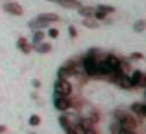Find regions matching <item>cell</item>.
Returning <instances> with one entry per match:
<instances>
[{
  "instance_id": "16",
  "label": "cell",
  "mask_w": 146,
  "mask_h": 134,
  "mask_svg": "<svg viewBox=\"0 0 146 134\" xmlns=\"http://www.w3.org/2000/svg\"><path fill=\"white\" fill-rule=\"evenodd\" d=\"M42 40H44V33H42L41 30L35 32V35H33V44H35V46H38L39 43H42Z\"/></svg>"
},
{
  "instance_id": "33",
  "label": "cell",
  "mask_w": 146,
  "mask_h": 134,
  "mask_svg": "<svg viewBox=\"0 0 146 134\" xmlns=\"http://www.w3.org/2000/svg\"><path fill=\"white\" fill-rule=\"evenodd\" d=\"M145 96H146V92H145Z\"/></svg>"
},
{
  "instance_id": "5",
  "label": "cell",
  "mask_w": 146,
  "mask_h": 134,
  "mask_svg": "<svg viewBox=\"0 0 146 134\" xmlns=\"http://www.w3.org/2000/svg\"><path fill=\"white\" fill-rule=\"evenodd\" d=\"M105 62H107L108 68L111 70V73H115L116 70H123V63H121V60L116 55H108V57L105 58Z\"/></svg>"
},
{
  "instance_id": "25",
  "label": "cell",
  "mask_w": 146,
  "mask_h": 134,
  "mask_svg": "<svg viewBox=\"0 0 146 134\" xmlns=\"http://www.w3.org/2000/svg\"><path fill=\"white\" fill-rule=\"evenodd\" d=\"M94 16H96V19H105V16H107V14L98 10V13H94Z\"/></svg>"
},
{
  "instance_id": "34",
  "label": "cell",
  "mask_w": 146,
  "mask_h": 134,
  "mask_svg": "<svg viewBox=\"0 0 146 134\" xmlns=\"http://www.w3.org/2000/svg\"><path fill=\"white\" fill-rule=\"evenodd\" d=\"M32 134H35V133H32Z\"/></svg>"
},
{
  "instance_id": "12",
  "label": "cell",
  "mask_w": 146,
  "mask_h": 134,
  "mask_svg": "<svg viewBox=\"0 0 146 134\" xmlns=\"http://www.w3.org/2000/svg\"><path fill=\"white\" fill-rule=\"evenodd\" d=\"M17 48H19L24 54H29V52L32 51V46L25 41V38H19V41H17Z\"/></svg>"
},
{
  "instance_id": "14",
  "label": "cell",
  "mask_w": 146,
  "mask_h": 134,
  "mask_svg": "<svg viewBox=\"0 0 146 134\" xmlns=\"http://www.w3.org/2000/svg\"><path fill=\"white\" fill-rule=\"evenodd\" d=\"M79 14H82V16H85V17H91L93 14H94V10H93L91 7H80Z\"/></svg>"
},
{
  "instance_id": "24",
  "label": "cell",
  "mask_w": 146,
  "mask_h": 134,
  "mask_svg": "<svg viewBox=\"0 0 146 134\" xmlns=\"http://www.w3.org/2000/svg\"><path fill=\"white\" fill-rule=\"evenodd\" d=\"M138 87H146V74H141V79L138 82Z\"/></svg>"
},
{
  "instance_id": "1",
  "label": "cell",
  "mask_w": 146,
  "mask_h": 134,
  "mask_svg": "<svg viewBox=\"0 0 146 134\" xmlns=\"http://www.w3.org/2000/svg\"><path fill=\"white\" fill-rule=\"evenodd\" d=\"M96 51H90L88 55L83 58V68L88 76H98L96 70H98V60H96Z\"/></svg>"
},
{
  "instance_id": "18",
  "label": "cell",
  "mask_w": 146,
  "mask_h": 134,
  "mask_svg": "<svg viewBox=\"0 0 146 134\" xmlns=\"http://www.w3.org/2000/svg\"><path fill=\"white\" fill-rule=\"evenodd\" d=\"M98 10L107 14V13H113V11H115V8H113V7H108V5H99V7H98Z\"/></svg>"
},
{
  "instance_id": "3",
  "label": "cell",
  "mask_w": 146,
  "mask_h": 134,
  "mask_svg": "<svg viewBox=\"0 0 146 134\" xmlns=\"http://www.w3.org/2000/svg\"><path fill=\"white\" fill-rule=\"evenodd\" d=\"M77 73V68L76 65H74V62H66V63L63 65V66L58 70V79H66V77L72 76V74Z\"/></svg>"
},
{
  "instance_id": "29",
  "label": "cell",
  "mask_w": 146,
  "mask_h": 134,
  "mask_svg": "<svg viewBox=\"0 0 146 134\" xmlns=\"http://www.w3.org/2000/svg\"><path fill=\"white\" fill-rule=\"evenodd\" d=\"M86 134H96V131L93 128H86Z\"/></svg>"
},
{
  "instance_id": "28",
  "label": "cell",
  "mask_w": 146,
  "mask_h": 134,
  "mask_svg": "<svg viewBox=\"0 0 146 134\" xmlns=\"http://www.w3.org/2000/svg\"><path fill=\"white\" fill-rule=\"evenodd\" d=\"M32 84H33V87H35V88H39V85H41V84H39V80H36V79L33 80Z\"/></svg>"
},
{
  "instance_id": "17",
  "label": "cell",
  "mask_w": 146,
  "mask_h": 134,
  "mask_svg": "<svg viewBox=\"0 0 146 134\" xmlns=\"http://www.w3.org/2000/svg\"><path fill=\"white\" fill-rule=\"evenodd\" d=\"M72 134H86V128L82 123H77L76 126H72Z\"/></svg>"
},
{
  "instance_id": "32",
  "label": "cell",
  "mask_w": 146,
  "mask_h": 134,
  "mask_svg": "<svg viewBox=\"0 0 146 134\" xmlns=\"http://www.w3.org/2000/svg\"><path fill=\"white\" fill-rule=\"evenodd\" d=\"M52 2H57V0H52Z\"/></svg>"
},
{
  "instance_id": "13",
  "label": "cell",
  "mask_w": 146,
  "mask_h": 134,
  "mask_svg": "<svg viewBox=\"0 0 146 134\" xmlns=\"http://www.w3.org/2000/svg\"><path fill=\"white\" fill-rule=\"evenodd\" d=\"M141 71H133L132 77H130V87H138V82L141 79Z\"/></svg>"
},
{
  "instance_id": "22",
  "label": "cell",
  "mask_w": 146,
  "mask_h": 134,
  "mask_svg": "<svg viewBox=\"0 0 146 134\" xmlns=\"http://www.w3.org/2000/svg\"><path fill=\"white\" fill-rule=\"evenodd\" d=\"M83 24H85L86 27H90V29H96V27H98V22H96V21H90V19H85Z\"/></svg>"
},
{
  "instance_id": "31",
  "label": "cell",
  "mask_w": 146,
  "mask_h": 134,
  "mask_svg": "<svg viewBox=\"0 0 146 134\" xmlns=\"http://www.w3.org/2000/svg\"><path fill=\"white\" fill-rule=\"evenodd\" d=\"M132 58H141V54H133Z\"/></svg>"
},
{
  "instance_id": "11",
  "label": "cell",
  "mask_w": 146,
  "mask_h": 134,
  "mask_svg": "<svg viewBox=\"0 0 146 134\" xmlns=\"http://www.w3.org/2000/svg\"><path fill=\"white\" fill-rule=\"evenodd\" d=\"M58 121H60V125L63 126L64 133H66V134H72V125L69 123V120L66 118V115H61Z\"/></svg>"
},
{
  "instance_id": "15",
  "label": "cell",
  "mask_w": 146,
  "mask_h": 134,
  "mask_svg": "<svg viewBox=\"0 0 146 134\" xmlns=\"http://www.w3.org/2000/svg\"><path fill=\"white\" fill-rule=\"evenodd\" d=\"M36 49H38V52H41V54H47V52H50L52 46L49 44V43H41V44L36 46Z\"/></svg>"
},
{
  "instance_id": "9",
  "label": "cell",
  "mask_w": 146,
  "mask_h": 134,
  "mask_svg": "<svg viewBox=\"0 0 146 134\" xmlns=\"http://www.w3.org/2000/svg\"><path fill=\"white\" fill-rule=\"evenodd\" d=\"M49 24H50L49 21L42 19V17L39 16V17H36V19H33L32 22L29 24V27H32V29H42V27H47Z\"/></svg>"
},
{
  "instance_id": "21",
  "label": "cell",
  "mask_w": 146,
  "mask_h": 134,
  "mask_svg": "<svg viewBox=\"0 0 146 134\" xmlns=\"http://www.w3.org/2000/svg\"><path fill=\"white\" fill-rule=\"evenodd\" d=\"M145 25H146L145 21H137L135 25H133V29H135V32H141V30L145 29Z\"/></svg>"
},
{
  "instance_id": "4",
  "label": "cell",
  "mask_w": 146,
  "mask_h": 134,
  "mask_svg": "<svg viewBox=\"0 0 146 134\" xmlns=\"http://www.w3.org/2000/svg\"><path fill=\"white\" fill-rule=\"evenodd\" d=\"M118 120L121 121V128L124 129H130L133 131L137 128V121L133 120L130 115H126V114H118Z\"/></svg>"
},
{
  "instance_id": "27",
  "label": "cell",
  "mask_w": 146,
  "mask_h": 134,
  "mask_svg": "<svg viewBox=\"0 0 146 134\" xmlns=\"http://www.w3.org/2000/svg\"><path fill=\"white\" fill-rule=\"evenodd\" d=\"M69 35L72 36V38H76V36H77V32H76V29H74V27H69Z\"/></svg>"
},
{
  "instance_id": "19",
  "label": "cell",
  "mask_w": 146,
  "mask_h": 134,
  "mask_svg": "<svg viewBox=\"0 0 146 134\" xmlns=\"http://www.w3.org/2000/svg\"><path fill=\"white\" fill-rule=\"evenodd\" d=\"M41 17H42V19H46V21H49V22H52V21H60V17H58L57 14H50V13L41 14Z\"/></svg>"
},
{
  "instance_id": "2",
  "label": "cell",
  "mask_w": 146,
  "mask_h": 134,
  "mask_svg": "<svg viewBox=\"0 0 146 134\" xmlns=\"http://www.w3.org/2000/svg\"><path fill=\"white\" fill-rule=\"evenodd\" d=\"M72 92V85L66 79H58L55 82V96H68Z\"/></svg>"
},
{
  "instance_id": "10",
  "label": "cell",
  "mask_w": 146,
  "mask_h": 134,
  "mask_svg": "<svg viewBox=\"0 0 146 134\" xmlns=\"http://www.w3.org/2000/svg\"><path fill=\"white\" fill-rule=\"evenodd\" d=\"M57 3H60L64 8H80L82 7L80 2H77V0H57Z\"/></svg>"
},
{
  "instance_id": "26",
  "label": "cell",
  "mask_w": 146,
  "mask_h": 134,
  "mask_svg": "<svg viewBox=\"0 0 146 134\" xmlns=\"http://www.w3.org/2000/svg\"><path fill=\"white\" fill-rule=\"evenodd\" d=\"M138 115L146 117V104H141V106H140V114H138Z\"/></svg>"
},
{
  "instance_id": "8",
  "label": "cell",
  "mask_w": 146,
  "mask_h": 134,
  "mask_svg": "<svg viewBox=\"0 0 146 134\" xmlns=\"http://www.w3.org/2000/svg\"><path fill=\"white\" fill-rule=\"evenodd\" d=\"M98 76H107V74H111V70L108 68L107 62L102 60V62H98V70H96Z\"/></svg>"
},
{
  "instance_id": "20",
  "label": "cell",
  "mask_w": 146,
  "mask_h": 134,
  "mask_svg": "<svg viewBox=\"0 0 146 134\" xmlns=\"http://www.w3.org/2000/svg\"><path fill=\"white\" fill-rule=\"evenodd\" d=\"M29 123L32 125V126H38V125L41 123V118H39L38 115H32V117H30V120H29Z\"/></svg>"
},
{
  "instance_id": "7",
  "label": "cell",
  "mask_w": 146,
  "mask_h": 134,
  "mask_svg": "<svg viewBox=\"0 0 146 134\" xmlns=\"http://www.w3.org/2000/svg\"><path fill=\"white\" fill-rule=\"evenodd\" d=\"M55 107L58 109V111H66V109H69L71 106V101L66 98V96H55Z\"/></svg>"
},
{
  "instance_id": "23",
  "label": "cell",
  "mask_w": 146,
  "mask_h": 134,
  "mask_svg": "<svg viewBox=\"0 0 146 134\" xmlns=\"http://www.w3.org/2000/svg\"><path fill=\"white\" fill-rule=\"evenodd\" d=\"M49 36H50V38H57V36H58V30L57 29H50V30H49Z\"/></svg>"
},
{
  "instance_id": "6",
  "label": "cell",
  "mask_w": 146,
  "mask_h": 134,
  "mask_svg": "<svg viewBox=\"0 0 146 134\" xmlns=\"http://www.w3.org/2000/svg\"><path fill=\"white\" fill-rule=\"evenodd\" d=\"M3 10L7 11V13H10V14H14V16H21V14L24 13L22 7L17 5V3H14V2H8V3H5Z\"/></svg>"
},
{
  "instance_id": "30",
  "label": "cell",
  "mask_w": 146,
  "mask_h": 134,
  "mask_svg": "<svg viewBox=\"0 0 146 134\" xmlns=\"http://www.w3.org/2000/svg\"><path fill=\"white\" fill-rule=\"evenodd\" d=\"M5 131H7V128H5V126H2V125H0V134H2V133H5Z\"/></svg>"
}]
</instances>
